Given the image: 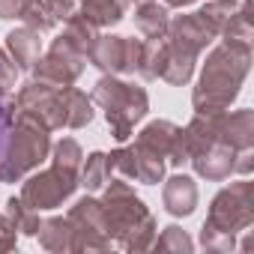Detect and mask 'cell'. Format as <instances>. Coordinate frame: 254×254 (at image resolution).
Here are the masks:
<instances>
[{
  "label": "cell",
  "instance_id": "obj_1",
  "mask_svg": "<svg viewBox=\"0 0 254 254\" xmlns=\"http://www.w3.org/2000/svg\"><path fill=\"white\" fill-rule=\"evenodd\" d=\"M251 69V45L221 42L209 48L206 63L200 69L197 87L191 90V108L194 114H218L227 111L242 90V81Z\"/></svg>",
  "mask_w": 254,
  "mask_h": 254
},
{
  "label": "cell",
  "instance_id": "obj_2",
  "mask_svg": "<svg viewBox=\"0 0 254 254\" xmlns=\"http://www.w3.org/2000/svg\"><path fill=\"white\" fill-rule=\"evenodd\" d=\"M102 212H105V233L126 251H150L159 233V224L150 206L135 194L126 180H108L102 189Z\"/></svg>",
  "mask_w": 254,
  "mask_h": 254
},
{
  "label": "cell",
  "instance_id": "obj_3",
  "mask_svg": "<svg viewBox=\"0 0 254 254\" xmlns=\"http://www.w3.org/2000/svg\"><path fill=\"white\" fill-rule=\"evenodd\" d=\"M51 156V135L30 114L15 111V123L6 135L3 153H0V180L21 183L30 171H36Z\"/></svg>",
  "mask_w": 254,
  "mask_h": 254
},
{
  "label": "cell",
  "instance_id": "obj_4",
  "mask_svg": "<svg viewBox=\"0 0 254 254\" xmlns=\"http://www.w3.org/2000/svg\"><path fill=\"white\" fill-rule=\"evenodd\" d=\"M96 105H102L111 138L126 144L135 132V123H141L150 111V96L144 87H135L129 81H120L117 75H102L90 93Z\"/></svg>",
  "mask_w": 254,
  "mask_h": 254
},
{
  "label": "cell",
  "instance_id": "obj_5",
  "mask_svg": "<svg viewBox=\"0 0 254 254\" xmlns=\"http://www.w3.org/2000/svg\"><path fill=\"white\" fill-rule=\"evenodd\" d=\"M209 227H218L224 233H242L254 224V183L251 180H242V183H230L224 186L212 203H209V212H206V221Z\"/></svg>",
  "mask_w": 254,
  "mask_h": 254
},
{
  "label": "cell",
  "instance_id": "obj_6",
  "mask_svg": "<svg viewBox=\"0 0 254 254\" xmlns=\"http://www.w3.org/2000/svg\"><path fill=\"white\" fill-rule=\"evenodd\" d=\"M84 66H87V54H81L63 33L51 42V48L45 54H39V60L33 63V81L39 84H48V87H72L81 75H84Z\"/></svg>",
  "mask_w": 254,
  "mask_h": 254
},
{
  "label": "cell",
  "instance_id": "obj_7",
  "mask_svg": "<svg viewBox=\"0 0 254 254\" xmlns=\"http://www.w3.org/2000/svg\"><path fill=\"white\" fill-rule=\"evenodd\" d=\"M75 191H78V174H69L54 165L48 171H30L21 180V200L39 212L63 206Z\"/></svg>",
  "mask_w": 254,
  "mask_h": 254
},
{
  "label": "cell",
  "instance_id": "obj_8",
  "mask_svg": "<svg viewBox=\"0 0 254 254\" xmlns=\"http://www.w3.org/2000/svg\"><path fill=\"white\" fill-rule=\"evenodd\" d=\"M108 168L111 174H120L123 180H135L141 186H159L165 180V159L141 147L138 141L108 153Z\"/></svg>",
  "mask_w": 254,
  "mask_h": 254
},
{
  "label": "cell",
  "instance_id": "obj_9",
  "mask_svg": "<svg viewBox=\"0 0 254 254\" xmlns=\"http://www.w3.org/2000/svg\"><path fill=\"white\" fill-rule=\"evenodd\" d=\"M141 57V39L117 36V33H99L96 45L90 48V63L102 69L105 75H135Z\"/></svg>",
  "mask_w": 254,
  "mask_h": 254
},
{
  "label": "cell",
  "instance_id": "obj_10",
  "mask_svg": "<svg viewBox=\"0 0 254 254\" xmlns=\"http://www.w3.org/2000/svg\"><path fill=\"white\" fill-rule=\"evenodd\" d=\"M60 93L63 90H57V87L39 84V81H27L15 93V111L36 117L48 132L63 129V96Z\"/></svg>",
  "mask_w": 254,
  "mask_h": 254
},
{
  "label": "cell",
  "instance_id": "obj_11",
  "mask_svg": "<svg viewBox=\"0 0 254 254\" xmlns=\"http://www.w3.org/2000/svg\"><path fill=\"white\" fill-rule=\"evenodd\" d=\"M141 147L153 150L156 156H162L165 162H171L174 168L189 165V147H186V135H183V126L171 123V120H153L147 123L144 129L135 138Z\"/></svg>",
  "mask_w": 254,
  "mask_h": 254
},
{
  "label": "cell",
  "instance_id": "obj_12",
  "mask_svg": "<svg viewBox=\"0 0 254 254\" xmlns=\"http://www.w3.org/2000/svg\"><path fill=\"white\" fill-rule=\"evenodd\" d=\"M165 39H168L171 45H177V48L191 51V54L200 57V54L212 45L215 36H212V30L197 18V12H191V15H177V18H171Z\"/></svg>",
  "mask_w": 254,
  "mask_h": 254
},
{
  "label": "cell",
  "instance_id": "obj_13",
  "mask_svg": "<svg viewBox=\"0 0 254 254\" xmlns=\"http://www.w3.org/2000/svg\"><path fill=\"white\" fill-rule=\"evenodd\" d=\"M233 159H236V150L224 141H212L206 144L203 150H197L189 165L194 168V174L200 180H209V183H221L233 174Z\"/></svg>",
  "mask_w": 254,
  "mask_h": 254
},
{
  "label": "cell",
  "instance_id": "obj_14",
  "mask_svg": "<svg viewBox=\"0 0 254 254\" xmlns=\"http://www.w3.org/2000/svg\"><path fill=\"white\" fill-rule=\"evenodd\" d=\"M215 132H218V141L230 144L236 153L254 147V111L251 108L218 111L215 114Z\"/></svg>",
  "mask_w": 254,
  "mask_h": 254
},
{
  "label": "cell",
  "instance_id": "obj_15",
  "mask_svg": "<svg viewBox=\"0 0 254 254\" xmlns=\"http://www.w3.org/2000/svg\"><path fill=\"white\" fill-rule=\"evenodd\" d=\"M197 183L186 174H174L171 180H165V189H162V200H165V209L177 218H189L194 209H197Z\"/></svg>",
  "mask_w": 254,
  "mask_h": 254
},
{
  "label": "cell",
  "instance_id": "obj_16",
  "mask_svg": "<svg viewBox=\"0 0 254 254\" xmlns=\"http://www.w3.org/2000/svg\"><path fill=\"white\" fill-rule=\"evenodd\" d=\"M6 54L12 57V63L18 66V72H30L33 63L39 60L42 54V42H39V33L30 30V27H15L6 33Z\"/></svg>",
  "mask_w": 254,
  "mask_h": 254
},
{
  "label": "cell",
  "instance_id": "obj_17",
  "mask_svg": "<svg viewBox=\"0 0 254 254\" xmlns=\"http://www.w3.org/2000/svg\"><path fill=\"white\" fill-rule=\"evenodd\" d=\"M194 66H197V54L183 51L165 39V63H162V75H159L162 81H168L171 87H186L194 75Z\"/></svg>",
  "mask_w": 254,
  "mask_h": 254
},
{
  "label": "cell",
  "instance_id": "obj_18",
  "mask_svg": "<svg viewBox=\"0 0 254 254\" xmlns=\"http://www.w3.org/2000/svg\"><path fill=\"white\" fill-rule=\"evenodd\" d=\"M39 245L45 251H54V254H72V245H75V227L66 215H51V218H42L39 224Z\"/></svg>",
  "mask_w": 254,
  "mask_h": 254
},
{
  "label": "cell",
  "instance_id": "obj_19",
  "mask_svg": "<svg viewBox=\"0 0 254 254\" xmlns=\"http://www.w3.org/2000/svg\"><path fill=\"white\" fill-rule=\"evenodd\" d=\"M78 15L93 27H117L126 18V0H78Z\"/></svg>",
  "mask_w": 254,
  "mask_h": 254
},
{
  "label": "cell",
  "instance_id": "obj_20",
  "mask_svg": "<svg viewBox=\"0 0 254 254\" xmlns=\"http://www.w3.org/2000/svg\"><path fill=\"white\" fill-rule=\"evenodd\" d=\"M63 126L66 129H84L93 123V99L78 87H63Z\"/></svg>",
  "mask_w": 254,
  "mask_h": 254
},
{
  "label": "cell",
  "instance_id": "obj_21",
  "mask_svg": "<svg viewBox=\"0 0 254 254\" xmlns=\"http://www.w3.org/2000/svg\"><path fill=\"white\" fill-rule=\"evenodd\" d=\"M168 21H171V9L165 3L147 0V3H138L135 6V27L147 39H162L168 33Z\"/></svg>",
  "mask_w": 254,
  "mask_h": 254
},
{
  "label": "cell",
  "instance_id": "obj_22",
  "mask_svg": "<svg viewBox=\"0 0 254 254\" xmlns=\"http://www.w3.org/2000/svg\"><path fill=\"white\" fill-rule=\"evenodd\" d=\"M66 218L72 221L75 230H99V233H105V212H102V200H96V197L75 200L72 209L66 212Z\"/></svg>",
  "mask_w": 254,
  "mask_h": 254
},
{
  "label": "cell",
  "instance_id": "obj_23",
  "mask_svg": "<svg viewBox=\"0 0 254 254\" xmlns=\"http://www.w3.org/2000/svg\"><path fill=\"white\" fill-rule=\"evenodd\" d=\"M108 180H111L108 153L96 150V153L84 156V162H81V171H78V186H84L87 191H102Z\"/></svg>",
  "mask_w": 254,
  "mask_h": 254
},
{
  "label": "cell",
  "instance_id": "obj_24",
  "mask_svg": "<svg viewBox=\"0 0 254 254\" xmlns=\"http://www.w3.org/2000/svg\"><path fill=\"white\" fill-rule=\"evenodd\" d=\"M3 215L12 221V227L18 230V236H36V233H39V224H42L39 209H33L30 203H24L21 194L6 200V212H3Z\"/></svg>",
  "mask_w": 254,
  "mask_h": 254
},
{
  "label": "cell",
  "instance_id": "obj_25",
  "mask_svg": "<svg viewBox=\"0 0 254 254\" xmlns=\"http://www.w3.org/2000/svg\"><path fill=\"white\" fill-rule=\"evenodd\" d=\"M165 63V36L162 39H141V57H138V75L144 81H156L162 75Z\"/></svg>",
  "mask_w": 254,
  "mask_h": 254
},
{
  "label": "cell",
  "instance_id": "obj_26",
  "mask_svg": "<svg viewBox=\"0 0 254 254\" xmlns=\"http://www.w3.org/2000/svg\"><path fill=\"white\" fill-rule=\"evenodd\" d=\"M221 42H236V45H251L254 39V27H251V18H248V3L242 0V3L233 9V15L227 18L224 30L218 33Z\"/></svg>",
  "mask_w": 254,
  "mask_h": 254
},
{
  "label": "cell",
  "instance_id": "obj_27",
  "mask_svg": "<svg viewBox=\"0 0 254 254\" xmlns=\"http://www.w3.org/2000/svg\"><path fill=\"white\" fill-rule=\"evenodd\" d=\"M63 24H66V27H63V36H66V39H69L81 54H87V57H90V48H93V45H96V39H99V27H93V24H90L87 18H81L78 12H75V15H69Z\"/></svg>",
  "mask_w": 254,
  "mask_h": 254
},
{
  "label": "cell",
  "instance_id": "obj_28",
  "mask_svg": "<svg viewBox=\"0 0 254 254\" xmlns=\"http://www.w3.org/2000/svg\"><path fill=\"white\" fill-rule=\"evenodd\" d=\"M81 162H84V150L75 138H60L57 144H51V165L54 168H63L69 174H78L81 171Z\"/></svg>",
  "mask_w": 254,
  "mask_h": 254
},
{
  "label": "cell",
  "instance_id": "obj_29",
  "mask_svg": "<svg viewBox=\"0 0 254 254\" xmlns=\"http://www.w3.org/2000/svg\"><path fill=\"white\" fill-rule=\"evenodd\" d=\"M239 3L236 0H209L206 6H200L197 9V18L212 30V36L218 39V33L224 30V24H227V18L233 15V9H236Z\"/></svg>",
  "mask_w": 254,
  "mask_h": 254
},
{
  "label": "cell",
  "instance_id": "obj_30",
  "mask_svg": "<svg viewBox=\"0 0 254 254\" xmlns=\"http://www.w3.org/2000/svg\"><path fill=\"white\" fill-rule=\"evenodd\" d=\"M21 21H24V27L36 30V33H48L57 27V18H54V12L45 0H27L24 9H21Z\"/></svg>",
  "mask_w": 254,
  "mask_h": 254
},
{
  "label": "cell",
  "instance_id": "obj_31",
  "mask_svg": "<svg viewBox=\"0 0 254 254\" xmlns=\"http://www.w3.org/2000/svg\"><path fill=\"white\" fill-rule=\"evenodd\" d=\"M153 248H156V251L191 254V251H194V242H191V236H189L183 227H177V224H168V227H162V233H156V239H153Z\"/></svg>",
  "mask_w": 254,
  "mask_h": 254
},
{
  "label": "cell",
  "instance_id": "obj_32",
  "mask_svg": "<svg viewBox=\"0 0 254 254\" xmlns=\"http://www.w3.org/2000/svg\"><path fill=\"white\" fill-rule=\"evenodd\" d=\"M200 245H203L206 251L224 254V251H233V248H236V236H233V233H224V230H218V227L203 224V227H200Z\"/></svg>",
  "mask_w": 254,
  "mask_h": 254
},
{
  "label": "cell",
  "instance_id": "obj_33",
  "mask_svg": "<svg viewBox=\"0 0 254 254\" xmlns=\"http://www.w3.org/2000/svg\"><path fill=\"white\" fill-rule=\"evenodd\" d=\"M18 78V66L12 63V57L6 51H0V96H9Z\"/></svg>",
  "mask_w": 254,
  "mask_h": 254
},
{
  "label": "cell",
  "instance_id": "obj_34",
  "mask_svg": "<svg viewBox=\"0 0 254 254\" xmlns=\"http://www.w3.org/2000/svg\"><path fill=\"white\" fill-rule=\"evenodd\" d=\"M12 123H15V99L0 96V153H3V144H6Z\"/></svg>",
  "mask_w": 254,
  "mask_h": 254
},
{
  "label": "cell",
  "instance_id": "obj_35",
  "mask_svg": "<svg viewBox=\"0 0 254 254\" xmlns=\"http://www.w3.org/2000/svg\"><path fill=\"white\" fill-rule=\"evenodd\" d=\"M18 245V230L6 215H0V251H12Z\"/></svg>",
  "mask_w": 254,
  "mask_h": 254
},
{
  "label": "cell",
  "instance_id": "obj_36",
  "mask_svg": "<svg viewBox=\"0 0 254 254\" xmlns=\"http://www.w3.org/2000/svg\"><path fill=\"white\" fill-rule=\"evenodd\" d=\"M45 3L51 6V12H54L57 21H66L69 15L78 12V0H45Z\"/></svg>",
  "mask_w": 254,
  "mask_h": 254
},
{
  "label": "cell",
  "instance_id": "obj_37",
  "mask_svg": "<svg viewBox=\"0 0 254 254\" xmlns=\"http://www.w3.org/2000/svg\"><path fill=\"white\" fill-rule=\"evenodd\" d=\"M24 3H27V0H0V18H3V21H15V18H21Z\"/></svg>",
  "mask_w": 254,
  "mask_h": 254
},
{
  "label": "cell",
  "instance_id": "obj_38",
  "mask_svg": "<svg viewBox=\"0 0 254 254\" xmlns=\"http://www.w3.org/2000/svg\"><path fill=\"white\" fill-rule=\"evenodd\" d=\"M191 3H197V0H165L168 9H186V6H191Z\"/></svg>",
  "mask_w": 254,
  "mask_h": 254
},
{
  "label": "cell",
  "instance_id": "obj_39",
  "mask_svg": "<svg viewBox=\"0 0 254 254\" xmlns=\"http://www.w3.org/2000/svg\"><path fill=\"white\" fill-rule=\"evenodd\" d=\"M126 3H135L138 6V3H147V0H126Z\"/></svg>",
  "mask_w": 254,
  "mask_h": 254
},
{
  "label": "cell",
  "instance_id": "obj_40",
  "mask_svg": "<svg viewBox=\"0 0 254 254\" xmlns=\"http://www.w3.org/2000/svg\"><path fill=\"white\" fill-rule=\"evenodd\" d=\"M0 183H3V180H0Z\"/></svg>",
  "mask_w": 254,
  "mask_h": 254
}]
</instances>
